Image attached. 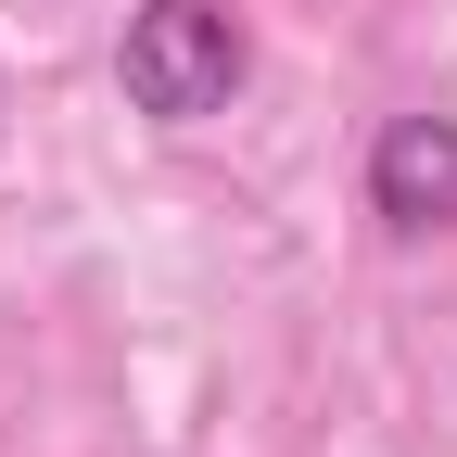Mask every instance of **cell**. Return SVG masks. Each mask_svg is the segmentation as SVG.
Segmentation results:
<instances>
[{"label": "cell", "instance_id": "cell-1", "mask_svg": "<svg viewBox=\"0 0 457 457\" xmlns=\"http://www.w3.org/2000/svg\"><path fill=\"white\" fill-rule=\"evenodd\" d=\"M114 77H128L140 114L204 128V114H228V89H242V13H228V0H140Z\"/></svg>", "mask_w": 457, "mask_h": 457}, {"label": "cell", "instance_id": "cell-2", "mask_svg": "<svg viewBox=\"0 0 457 457\" xmlns=\"http://www.w3.org/2000/svg\"><path fill=\"white\" fill-rule=\"evenodd\" d=\"M369 204L381 228H457V114H394L369 140Z\"/></svg>", "mask_w": 457, "mask_h": 457}]
</instances>
